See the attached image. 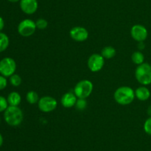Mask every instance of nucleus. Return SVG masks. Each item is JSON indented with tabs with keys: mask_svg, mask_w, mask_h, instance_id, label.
I'll list each match as a JSON object with an SVG mask.
<instances>
[{
	"mask_svg": "<svg viewBox=\"0 0 151 151\" xmlns=\"http://www.w3.org/2000/svg\"><path fill=\"white\" fill-rule=\"evenodd\" d=\"M7 1L12 3H16V2H18V1H20L21 0H7Z\"/></svg>",
	"mask_w": 151,
	"mask_h": 151,
	"instance_id": "nucleus-29",
	"label": "nucleus"
},
{
	"mask_svg": "<svg viewBox=\"0 0 151 151\" xmlns=\"http://www.w3.org/2000/svg\"><path fill=\"white\" fill-rule=\"evenodd\" d=\"M4 27V21L1 16H0V32L3 30Z\"/></svg>",
	"mask_w": 151,
	"mask_h": 151,
	"instance_id": "nucleus-25",
	"label": "nucleus"
},
{
	"mask_svg": "<svg viewBox=\"0 0 151 151\" xmlns=\"http://www.w3.org/2000/svg\"><path fill=\"white\" fill-rule=\"evenodd\" d=\"M135 96L139 101H147L150 96V91L147 87L142 85L139 87L135 90Z\"/></svg>",
	"mask_w": 151,
	"mask_h": 151,
	"instance_id": "nucleus-13",
	"label": "nucleus"
},
{
	"mask_svg": "<svg viewBox=\"0 0 151 151\" xmlns=\"http://www.w3.org/2000/svg\"><path fill=\"white\" fill-rule=\"evenodd\" d=\"M135 91L128 86H122L116 90L114 98L116 103L121 105H128L135 99Z\"/></svg>",
	"mask_w": 151,
	"mask_h": 151,
	"instance_id": "nucleus-1",
	"label": "nucleus"
},
{
	"mask_svg": "<svg viewBox=\"0 0 151 151\" xmlns=\"http://www.w3.org/2000/svg\"><path fill=\"white\" fill-rule=\"evenodd\" d=\"M144 130L147 134L151 136V117H149L144 124Z\"/></svg>",
	"mask_w": 151,
	"mask_h": 151,
	"instance_id": "nucleus-23",
	"label": "nucleus"
},
{
	"mask_svg": "<svg viewBox=\"0 0 151 151\" xmlns=\"http://www.w3.org/2000/svg\"><path fill=\"white\" fill-rule=\"evenodd\" d=\"M22 82V79L19 74L14 73L10 77V83L14 87H18Z\"/></svg>",
	"mask_w": 151,
	"mask_h": 151,
	"instance_id": "nucleus-19",
	"label": "nucleus"
},
{
	"mask_svg": "<svg viewBox=\"0 0 151 151\" xmlns=\"http://www.w3.org/2000/svg\"><path fill=\"white\" fill-rule=\"evenodd\" d=\"M116 49L114 47H111V46L105 47L101 51V55L105 59H112V58H114L116 56Z\"/></svg>",
	"mask_w": 151,
	"mask_h": 151,
	"instance_id": "nucleus-15",
	"label": "nucleus"
},
{
	"mask_svg": "<svg viewBox=\"0 0 151 151\" xmlns=\"http://www.w3.org/2000/svg\"><path fill=\"white\" fill-rule=\"evenodd\" d=\"M38 3L37 0H21L20 8L24 13L32 15L37 11Z\"/></svg>",
	"mask_w": 151,
	"mask_h": 151,
	"instance_id": "nucleus-11",
	"label": "nucleus"
},
{
	"mask_svg": "<svg viewBox=\"0 0 151 151\" xmlns=\"http://www.w3.org/2000/svg\"><path fill=\"white\" fill-rule=\"evenodd\" d=\"M10 44L9 37L4 33L0 32V53L4 51Z\"/></svg>",
	"mask_w": 151,
	"mask_h": 151,
	"instance_id": "nucleus-16",
	"label": "nucleus"
},
{
	"mask_svg": "<svg viewBox=\"0 0 151 151\" xmlns=\"http://www.w3.org/2000/svg\"><path fill=\"white\" fill-rule=\"evenodd\" d=\"M105 64V59L101 54L94 53L88 58L87 65L91 72L97 73L103 69Z\"/></svg>",
	"mask_w": 151,
	"mask_h": 151,
	"instance_id": "nucleus-8",
	"label": "nucleus"
},
{
	"mask_svg": "<svg viewBox=\"0 0 151 151\" xmlns=\"http://www.w3.org/2000/svg\"><path fill=\"white\" fill-rule=\"evenodd\" d=\"M16 70V63L10 57H4L0 60V75L4 77H10L15 73Z\"/></svg>",
	"mask_w": 151,
	"mask_h": 151,
	"instance_id": "nucleus-6",
	"label": "nucleus"
},
{
	"mask_svg": "<svg viewBox=\"0 0 151 151\" xmlns=\"http://www.w3.org/2000/svg\"><path fill=\"white\" fill-rule=\"evenodd\" d=\"M7 85V80L6 77L0 75V90H2L6 88Z\"/></svg>",
	"mask_w": 151,
	"mask_h": 151,
	"instance_id": "nucleus-24",
	"label": "nucleus"
},
{
	"mask_svg": "<svg viewBox=\"0 0 151 151\" xmlns=\"http://www.w3.org/2000/svg\"><path fill=\"white\" fill-rule=\"evenodd\" d=\"M71 38L78 42L85 41L88 38V32L85 28L81 26H76L72 28L69 31Z\"/></svg>",
	"mask_w": 151,
	"mask_h": 151,
	"instance_id": "nucleus-10",
	"label": "nucleus"
},
{
	"mask_svg": "<svg viewBox=\"0 0 151 151\" xmlns=\"http://www.w3.org/2000/svg\"><path fill=\"white\" fill-rule=\"evenodd\" d=\"M135 77L139 84L146 86L151 84V65L144 62L138 65L135 70Z\"/></svg>",
	"mask_w": 151,
	"mask_h": 151,
	"instance_id": "nucleus-3",
	"label": "nucleus"
},
{
	"mask_svg": "<svg viewBox=\"0 0 151 151\" xmlns=\"http://www.w3.org/2000/svg\"><path fill=\"white\" fill-rule=\"evenodd\" d=\"M35 25H36V28L38 29L44 30L47 28V25H48V22L44 19H38L35 22Z\"/></svg>",
	"mask_w": 151,
	"mask_h": 151,
	"instance_id": "nucleus-21",
	"label": "nucleus"
},
{
	"mask_svg": "<svg viewBox=\"0 0 151 151\" xmlns=\"http://www.w3.org/2000/svg\"><path fill=\"white\" fill-rule=\"evenodd\" d=\"M77 100H78V98L75 96V93L67 92L63 95L61 99H60V102L64 107L70 108L75 106Z\"/></svg>",
	"mask_w": 151,
	"mask_h": 151,
	"instance_id": "nucleus-12",
	"label": "nucleus"
},
{
	"mask_svg": "<svg viewBox=\"0 0 151 151\" xmlns=\"http://www.w3.org/2000/svg\"><path fill=\"white\" fill-rule=\"evenodd\" d=\"M24 115L18 106H8L4 112V119L8 125L16 127L22 124Z\"/></svg>",
	"mask_w": 151,
	"mask_h": 151,
	"instance_id": "nucleus-2",
	"label": "nucleus"
},
{
	"mask_svg": "<svg viewBox=\"0 0 151 151\" xmlns=\"http://www.w3.org/2000/svg\"><path fill=\"white\" fill-rule=\"evenodd\" d=\"M87 101L86 99H78L75 107L79 110H84L87 107Z\"/></svg>",
	"mask_w": 151,
	"mask_h": 151,
	"instance_id": "nucleus-20",
	"label": "nucleus"
},
{
	"mask_svg": "<svg viewBox=\"0 0 151 151\" xmlns=\"http://www.w3.org/2000/svg\"><path fill=\"white\" fill-rule=\"evenodd\" d=\"M8 106L9 105L7 99H5L4 96H0V113L4 112Z\"/></svg>",
	"mask_w": 151,
	"mask_h": 151,
	"instance_id": "nucleus-22",
	"label": "nucleus"
},
{
	"mask_svg": "<svg viewBox=\"0 0 151 151\" xmlns=\"http://www.w3.org/2000/svg\"><path fill=\"white\" fill-rule=\"evenodd\" d=\"M0 123H1V118H0Z\"/></svg>",
	"mask_w": 151,
	"mask_h": 151,
	"instance_id": "nucleus-30",
	"label": "nucleus"
},
{
	"mask_svg": "<svg viewBox=\"0 0 151 151\" xmlns=\"http://www.w3.org/2000/svg\"><path fill=\"white\" fill-rule=\"evenodd\" d=\"M131 59L135 65H140L144 63L145 56L141 51H135L133 53L132 56H131Z\"/></svg>",
	"mask_w": 151,
	"mask_h": 151,
	"instance_id": "nucleus-17",
	"label": "nucleus"
},
{
	"mask_svg": "<svg viewBox=\"0 0 151 151\" xmlns=\"http://www.w3.org/2000/svg\"><path fill=\"white\" fill-rule=\"evenodd\" d=\"M58 106V102L52 96H45L40 98L38 102V107L44 113H50L55 110Z\"/></svg>",
	"mask_w": 151,
	"mask_h": 151,
	"instance_id": "nucleus-7",
	"label": "nucleus"
},
{
	"mask_svg": "<svg viewBox=\"0 0 151 151\" xmlns=\"http://www.w3.org/2000/svg\"><path fill=\"white\" fill-rule=\"evenodd\" d=\"M131 34L132 38L138 42L145 41L147 38L148 32L147 28L142 25H135L131 28Z\"/></svg>",
	"mask_w": 151,
	"mask_h": 151,
	"instance_id": "nucleus-9",
	"label": "nucleus"
},
{
	"mask_svg": "<svg viewBox=\"0 0 151 151\" xmlns=\"http://www.w3.org/2000/svg\"><path fill=\"white\" fill-rule=\"evenodd\" d=\"M94 88L90 80L83 79L78 81L74 88V93L78 99H86L91 94Z\"/></svg>",
	"mask_w": 151,
	"mask_h": 151,
	"instance_id": "nucleus-4",
	"label": "nucleus"
},
{
	"mask_svg": "<svg viewBox=\"0 0 151 151\" xmlns=\"http://www.w3.org/2000/svg\"><path fill=\"white\" fill-rule=\"evenodd\" d=\"M2 144H3V137H2V135L0 133V147L2 145Z\"/></svg>",
	"mask_w": 151,
	"mask_h": 151,
	"instance_id": "nucleus-28",
	"label": "nucleus"
},
{
	"mask_svg": "<svg viewBox=\"0 0 151 151\" xmlns=\"http://www.w3.org/2000/svg\"><path fill=\"white\" fill-rule=\"evenodd\" d=\"M26 99L28 103L31 104V105H34V104L38 103L40 98L36 92L31 90V91L27 92V93Z\"/></svg>",
	"mask_w": 151,
	"mask_h": 151,
	"instance_id": "nucleus-18",
	"label": "nucleus"
},
{
	"mask_svg": "<svg viewBox=\"0 0 151 151\" xmlns=\"http://www.w3.org/2000/svg\"><path fill=\"white\" fill-rule=\"evenodd\" d=\"M145 48V44L144 41H141V42H139V50H143Z\"/></svg>",
	"mask_w": 151,
	"mask_h": 151,
	"instance_id": "nucleus-26",
	"label": "nucleus"
},
{
	"mask_svg": "<svg viewBox=\"0 0 151 151\" xmlns=\"http://www.w3.org/2000/svg\"><path fill=\"white\" fill-rule=\"evenodd\" d=\"M147 115H148L150 117H151V105L147 107Z\"/></svg>",
	"mask_w": 151,
	"mask_h": 151,
	"instance_id": "nucleus-27",
	"label": "nucleus"
},
{
	"mask_svg": "<svg viewBox=\"0 0 151 151\" xmlns=\"http://www.w3.org/2000/svg\"><path fill=\"white\" fill-rule=\"evenodd\" d=\"M36 25L33 20L25 19L21 21L18 25V33L23 37H29L33 35L36 30Z\"/></svg>",
	"mask_w": 151,
	"mask_h": 151,
	"instance_id": "nucleus-5",
	"label": "nucleus"
},
{
	"mask_svg": "<svg viewBox=\"0 0 151 151\" xmlns=\"http://www.w3.org/2000/svg\"><path fill=\"white\" fill-rule=\"evenodd\" d=\"M7 100L9 106H19L22 102V97L18 92L13 91L9 93Z\"/></svg>",
	"mask_w": 151,
	"mask_h": 151,
	"instance_id": "nucleus-14",
	"label": "nucleus"
}]
</instances>
